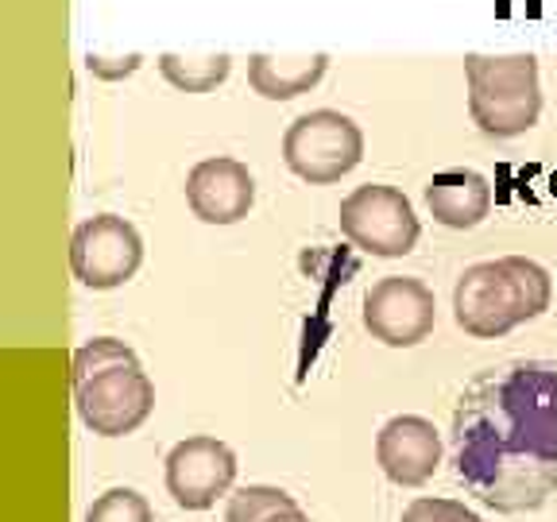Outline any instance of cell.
I'll return each mask as SVG.
<instances>
[{
    "label": "cell",
    "instance_id": "cell-1",
    "mask_svg": "<svg viewBox=\"0 0 557 522\" xmlns=\"http://www.w3.org/2000/svg\"><path fill=\"white\" fill-rule=\"evenodd\" d=\"M453 469L499 514L557 499V364L507 360L480 372L453 407Z\"/></svg>",
    "mask_w": 557,
    "mask_h": 522
},
{
    "label": "cell",
    "instance_id": "cell-2",
    "mask_svg": "<svg viewBox=\"0 0 557 522\" xmlns=\"http://www.w3.org/2000/svg\"><path fill=\"white\" fill-rule=\"evenodd\" d=\"M74 407L97 437L136 434L156 410V387L124 340L94 337L74 352Z\"/></svg>",
    "mask_w": 557,
    "mask_h": 522
},
{
    "label": "cell",
    "instance_id": "cell-3",
    "mask_svg": "<svg viewBox=\"0 0 557 522\" xmlns=\"http://www.w3.org/2000/svg\"><path fill=\"white\" fill-rule=\"evenodd\" d=\"M554 302V278L542 263L504 256L465 268L453 290V318L469 337L496 340L515 325L531 322Z\"/></svg>",
    "mask_w": 557,
    "mask_h": 522
},
{
    "label": "cell",
    "instance_id": "cell-4",
    "mask_svg": "<svg viewBox=\"0 0 557 522\" xmlns=\"http://www.w3.org/2000/svg\"><path fill=\"white\" fill-rule=\"evenodd\" d=\"M469 113L484 136L515 139L531 132L542 113L539 59L534 54H469Z\"/></svg>",
    "mask_w": 557,
    "mask_h": 522
},
{
    "label": "cell",
    "instance_id": "cell-5",
    "mask_svg": "<svg viewBox=\"0 0 557 522\" xmlns=\"http://www.w3.org/2000/svg\"><path fill=\"white\" fill-rule=\"evenodd\" d=\"M283 159L302 183L330 186L364 159V132L337 109H313L287 128Z\"/></svg>",
    "mask_w": 557,
    "mask_h": 522
},
{
    "label": "cell",
    "instance_id": "cell-6",
    "mask_svg": "<svg viewBox=\"0 0 557 522\" xmlns=\"http://www.w3.org/2000/svg\"><path fill=\"white\" fill-rule=\"evenodd\" d=\"M337 221L352 248H360L368 256H380V260H399V256L414 252L418 233H422L407 194L383 183L357 186V190L341 201Z\"/></svg>",
    "mask_w": 557,
    "mask_h": 522
},
{
    "label": "cell",
    "instance_id": "cell-7",
    "mask_svg": "<svg viewBox=\"0 0 557 522\" xmlns=\"http://www.w3.org/2000/svg\"><path fill=\"white\" fill-rule=\"evenodd\" d=\"M144 263V240L136 225L116 213H97L70 236V271L89 290L124 287Z\"/></svg>",
    "mask_w": 557,
    "mask_h": 522
},
{
    "label": "cell",
    "instance_id": "cell-8",
    "mask_svg": "<svg viewBox=\"0 0 557 522\" xmlns=\"http://www.w3.org/2000/svg\"><path fill=\"white\" fill-rule=\"evenodd\" d=\"M434 290L414 275H383L364 295V330L387 348H414L434 333Z\"/></svg>",
    "mask_w": 557,
    "mask_h": 522
},
{
    "label": "cell",
    "instance_id": "cell-9",
    "mask_svg": "<svg viewBox=\"0 0 557 522\" xmlns=\"http://www.w3.org/2000/svg\"><path fill=\"white\" fill-rule=\"evenodd\" d=\"M236 484V452L209 434L186 437L166 452V492L183 511H206Z\"/></svg>",
    "mask_w": 557,
    "mask_h": 522
},
{
    "label": "cell",
    "instance_id": "cell-10",
    "mask_svg": "<svg viewBox=\"0 0 557 522\" xmlns=\"http://www.w3.org/2000/svg\"><path fill=\"white\" fill-rule=\"evenodd\" d=\"M442 434L430 418L399 414L375 434V461L399 487H422L442 469Z\"/></svg>",
    "mask_w": 557,
    "mask_h": 522
},
{
    "label": "cell",
    "instance_id": "cell-11",
    "mask_svg": "<svg viewBox=\"0 0 557 522\" xmlns=\"http://www.w3.org/2000/svg\"><path fill=\"white\" fill-rule=\"evenodd\" d=\"M186 201H190L194 217L206 225H236L248 217L256 201V178L240 159H201L186 174Z\"/></svg>",
    "mask_w": 557,
    "mask_h": 522
},
{
    "label": "cell",
    "instance_id": "cell-12",
    "mask_svg": "<svg viewBox=\"0 0 557 522\" xmlns=\"http://www.w3.org/2000/svg\"><path fill=\"white\" fill-rule=\"evenodd\" d=\"M426 206L437 225L476 228L492 209V186L476 171H442L426 183Z\"/></svg>",
    "mask_w": 557,
    "mask_h": 522
},
{
    "label": "cell",
    "instance_id": "cell-13",
    "mask_svg": "<svg viewBox=\"0 0 557 522\" xmlns=\"http://www.w3.org/2000/svg\"><path fill=\"white\" fill-rule=\"evenodd\" d=\"M325 70H330V54H298V59L252 54L248 59V86L263 101H295L325 78Z\"/></svg>",
    "mask_w": 557,
    "mask_h": 522
},
{
    "label": "cell",
    "instance_id": "cell-14",
    "mask_svg": "<svg viewBox=\"0 0 557 522\" xmlns=\"http://www.w3.org/2000/svg\"><path fill=\"white\" fill-rule=\"evenodd\" d=\"M233 59L228 54H206V59H183V54H159V74L178 94H213L228 78Z\"/></svg>",
    "mask_w": 557,
    "mask_h": 522
},
{
    "label": "cell",
    "instance_id": "cell-15",
    "mask_svg": "<svg viewBox=\"0 0 557 522\" xmlns=\"http://www.w3.org/2000/svg\"><path fill=\"white\" fill-rule=\"evenodd\" d=\"M298 507L295 496H287L283 487H271V484H244L236 487L233 496H228L225 507V522H263L278 511H290Z\"/></svg>",
    "mask_w": 557,
    "mask_h": 522
},
{
    "label": "cell",
    "instance_id": "cell-16",
    "mask_svg": "<svg viewBox=\"0 0 557 522\" xmlns=\"http://www.w3.org/2000/svg\"><path fill=\"white\" fill-rule=\"evenodd\" d=\"M86 522H156V514L136 487H113L89 504Z\"/></svg>",
    "mask_w": 557,
    "mask_h": 522
},
{
    "label": "cell",
    "instance_id": "cell-17",
    "mask_svg": "<svg viewBox=\"0 0 557 522\" xmlns=\"http://www.w3.org/2000/svg\"><path fill=\"white\" fill-rule=\"evenodd\" d=\"M403 522H484L476 511L461 504V499H442V496H418L407 504Z\"/></svg>",
    "mask_w": 557,
    "mask_h": 522
},
{
    "label": "cell",
    "instance_id": "cell-18",
    "mask_svg": "<svg viewBox=\"0 0 557 522\" xmlns=\"http://www.w3.org/2000/svg\"><path fill=\"white\" fill-rule=\"evenodd\" d=\"M109 62H113V59H97V54H89L86 66H89V74H97V78H109V82H113V78H128L132 70L139 66V54H132L124 66H109Z\"/></svg>",
    "mask_w": 557,
    "mask_h": 522
},
{
    "label": "cell",
    "instance_id": "cell-19",
    "mask_svg": "<svg viewBox=\"0 0 557 522\" xmlns=\"http://www.w3.org/2000/svg\"><path fill=\"white\" fill-rule=\"evenodd\" d=\"M263 522H313V519L302 511V507H290V511H278V514H271V519H263Z\"/></svg>",
    "mask_w": 557,
    "mask_h": 522
}]
</instances>
